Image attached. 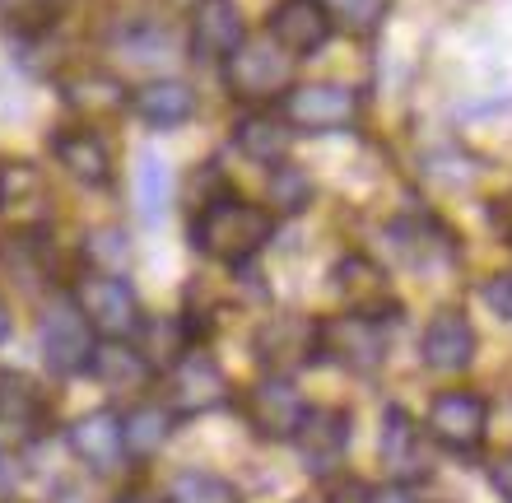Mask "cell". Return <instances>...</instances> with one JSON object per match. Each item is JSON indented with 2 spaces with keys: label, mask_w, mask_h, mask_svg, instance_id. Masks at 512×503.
<instances>
[{
  "label": "cell",
  "mask_w": 512,
  "mask_h": 503,
  "mask_svg": "<svg viewBox=\"0 0 512 503\" xmlns=\"http://www.w3.org/2000/svg\"><path fill=\"white\" fill-rule=\"evenodd\" d=\"M270 238H275V215H270L266 205L238 196V191L205 196V205L191 215V247L205 261L229 266V271L252 266L270 247Z\"/></svg>",
  "instance_id": "obj_1"
},
{
  "label": "cell",
  "mask_w": 512,
  "mask_h": 503,
  "mask_svg": "<svg viewBox=\"0 0 512 503\" xmlns=\"http://www.w3.org/2000/svg\"><path fill=\"white\" fill-rule=\"evenodd\" d=\"M159 401L182 420H201V415H215L233 401V382L224 373L215 354L205 350V345H191L182 359H177L168 373H159Z\"/></svg>",
  "instance_id": "obj_2"
},
{
  "label": "cell",
  "mask_w": 512,
  "mask_h": 503,
  "mask_svg": "<svg viewBox=\"0 0 512 503\" xmlns=\"http://www.w3.org/2000/svg\"><path fill=\"white\" fill-rule=\"evenodd\" d=\"M219 66H224V89H229L238 103H247V108L280 103L284 89L294 84V56L280 52L266 33H261V38H243L238 52H229Z\"/></svg>",
  "instance_id": "obj_3"
},
{
  "label": "cell",
  "mask_w": 512,
  "mask_h": 503,
  "mask_svg": "<svg viewBox=\"0 0 512 503\" xmlns=\"http://www.w3.org/2000/svg\"><path fill=\"white\" fill-rule=\"evenodd\" d=\"M364 112V98L350 84L336 80H294L280 98V117L289 131L303 136H331V131H350Z\"/></svg>",
  "instance_id": "obj_4"
},
{
  "label": "cell",
  "mask_w": 512,
  "mask_h": 503,
  "mask_svg": "<svg viewBox=\"0 0 512 503\" xmlns=\"http://www.w3.org/2000/svg\"><path fill=\"white\" fill-rule=\"evenodd\" d=\"M94 331L84 322V313L75 308L70 289H56L47 308L38 317V354H42V368L52 373L56 382H70L80 378L89 354H94Z\"/></svg>",
  "instance_id": "obj_5"
},
{
  "label": "cell",
  "mask_w": 512,
  "mask_h": 503,
  "mask_svg": "<svg viewBox=\"0 0 512 503\" xmlns=\"http://www.w3.org/2000/svg\"><path fill=\"white\" fill-rule=\"evenodd\" d=\"M70 299L84 313L89 331L98 340H131L140 327V294L126 275H108V271H84L75 285H70Z\"/></svg>",
  "instance_id": "obj_6"
},
{
  "label": "cell",
  "mask_w": 512,
  "mask_h": 503,
  "mask_svg": "<svg viewBox=\"0 0 512 503\" xmlns=\"http://www.w3.org/2000/svg\"><path fill=\"white\" fill-rule=\"evenodd\" d=\"M391 354L387 322L359 313L317 317V364H336L345 373H378Z\"/></svg>",
  "instance_id": "obj_7"
},
{
  "label": "cell",
  "mask_w": 512,
  "mask_h": 503,
  "mask_svg": "<svg viewBox=\"0 0 512 503\" xmlns=\"http://www.w3.org/2000/svg\"><path fill=\"white\" fill-rule=\"evenodd\" d=\"M233 401L243 410V424L252 429V438H261V443H294L298 424L308 420V410H312V401L284 373H261Z\"/></svg>",
  "instance_id": "obj_8"
},
{
  "label": "cell",
  "mask_w": 512,
  "mask_h": 503,
  "mask_svg": "<svg viewBox=\"0 0 512 503\" xmlns=\"http://www.w3.org/2000/svg\"><path fill=\"white\" fill-rule=\"evenodd\" d=\"M52 434V396L47 387L19 373V368H0V443L28 448L38 438Z\"/></svg>",
  "instance_id": "obj_9"
},
{
  "label": "cell",
  "mask_w": 512,
  "mask_h": 503,
  "mask_svg": "<svg viewBox=\"0 0 512 503\" xmlns=\"http://www.w3.org/2000/svg\"><path fill=\"white\" fill-rule=\"evenodd\" d=\"M252 354L266 373H284V378L312 368L317 364V317H298V313L266 317L252 336Z\"/></svg>",
  "instance_id": "obj_10"
},
{
  "label": "cell",
  "mask_w": 512,
  "mask_h": 503,
  "mask_svg": "<svg viewBox=\"0 0 512 503\" xmlns=\"http://www.w3.org/2000/svg\"><path fill=\"white\" fill-rule=\"evenodd\" d=\"M350 438H354V415L340 406H312L308 420L298 424L294 434V448H298V462L308 471L312 480H331L340 476L345 466V452H350Z\"/></svg>",
  "instance_id": "obj_11"
},
{
  "label": "cell",
  "mask_w": 512,
  "mask_h": 503,
  "mask_svg": "<svg viewBox=\"0 0 512 503\" xmlns=\"http://www.w3.org/2000/svg\"><path fill=\"white\" fill-rule=\"evenodd\" d=\"M66 448L70 457L89 471V476H122L126 471V448H122V415L112 406L84 410L80 420L66 424Z\"/></svg>",
  "instance_id": "obj_12"
},
{
  "label": "cell",
  "mask_w": 512,
  "mask_h": 503,
  "mask_svg": "<svg viewBox=\"0 0 512 503\" xmlns=\"http://www.w3.org/2000/svg\"><path fill=\"white\" fill-rule=\"evenodd\" d=\"M424 429L438 448L475 452L489 438V401L480 392H438L429 401Z\"/></svg>",
  "instance_id": "obj_13"
},
{
  "label": "cell",
  "mask_w": 512,
  "mask_h": 503,
  "mask_svg": "<svg viewBox=\"0 0 512 503\" xmlns=\"http://www.w3.org/2000/svg\"><path fill=\"white\" fill-rule=\"evenodd\" d=\"M331 285H336L340 303H345V313H359V317H401V303L391 299V275L387 266L368 257V252H350V257H340L331 266Z\"/></svg>",
  "instance_id": "obj_14"
},
{
  "label": "cell",
  "mask_w": 512,
  "mask_h": 503,
  "mask_svg": "<svg viewBox=\"0 0 512 503\" xmlns=\"http://www.w3.org/2000/svg\"><path fill=\"white\" fill-rule=\"evenodd\" d=\"M0 215L14 233H47L52 219V191L33 159H5L0 164Z\"/></svg>",
  "instance_id": "obj_15"
},
{
  "label": "cell",
  "mask_w": 512,
  "mask_h": 503,
  "mask_svg": "<svg viewBox=\"0 0 512 503\" xmlns=\"http://www.w3.org/2000/svg\"><path fill=\"white\" fill-rule=\"evenodd\" d=\"M47 150H52L56 168L70 177V182H80V187H108L112 182V150L108 140L98 136V126L89 122H75V126H61L47 136Z\"/></svg>",
  "instance_id": "obj_16"
},
{
  "label": "cell",
  "mask_w": 512,
  "mask_h": 503,
  "mask_svg": "<svg viewBox=\"0 0 512 503\" xmlns=\"http://www.w3.org/2000/svg\"><path fill=\"white\" fill-rule=\"evenodd\" d=\"M61 89V103H66L80 122L98 126V122H112V117H122L126 103H131V89L126 80H117L112 70H98V66H84V70H70L56 80Z\"/></svg>",
  "instance_id": "obj_17"
},
{
  "label": "cell",
  "mask_w": 512,
  "mask_h": 503,
  "mask_svg": "<svg viewBox=\"0 0 512 503\" xmlns=\"http://www.w3.org/2000/svg\"><path fill=\"white\" fill-rule=\"evenodd\" d=\"M331 19H326L322 0H280L275 10L266 14V38L280 47V52H289L294 61H303V56H317L331 42Z\"/></svg>",
  "instance_id": "obj_18"
},
{
  "label": "cell",
  "mask_w": 512,
  "mask_h": 503,
  "mask_svg": "<svg viewBox=\"0 0 512 503\" xmlns=\"http://www.w3.org/2000/svg\"><path fill=\"white\" fill-rule=\"evenodd\" d=\"M382 466H387V480H401V485H419L429 480V448H424V429L410 420L405 406H387L382 410Z\"/></svg>",
  "instance_id": "obj_19"
},
{
  "label": "cell",
  "mask_w": 512,
  "mask_h": 503,
  "mask_svg": "<svg viewBox=\"0 0 512 503\" xmlns=\"http://www.w3.org/2000/svg\"><path fill=\"white\" fill-rule=\"evenodd\" d=\"M117 415H122L126 466H149L168 448V438H173V429H177V415L163 406L159 396H140V401H131V406L117 410Z\"/></svg>",
  "instance_id": "obj_20"
},
{
  "label": "cell",
  "mask_w": 512,
  "mask_h": 503,
  "mask_svg": "<svg viewBox=\"0 0 512 503\" xmlns=\"http://www.w3.org/2000/svg\"><path fill=\"white\" fill-rule=\"evenodd\" d=\"M126 108L149 126V131H177L196 117V89L177 75H159V80H145L131 89V103Z\"/></svg>",
  "instance_id": "obj_21"
},
{
  "label": "cell",
  "mask_w": 512,
  "mask_h": 503,
  "mask_svg": "<svg viewBox=\"0 0 512 503\" xmlns=\"http://www.w3.org/2000/svg\"><path fill=\"white\" fill-rule=\"evenodd\" d=\"M187 14H191V56L196 61H224L247 38L238 0H201Z\"/></svg>",
  "instance_id": "obj_22"
},
{
  "label": "cell",
  "mask_w": 512,
  "mask_h": 503,
  "mask_svg": "<svg viewBox=\"0 0 512 503\" xmlns=\"http://www.w3.org/2000/svg\"><path fill=\"white\" fill-rule=\"evenodd\" d=\"M84 373L112 396H140L149 382H159L131 340H94V354H89Z\"/></svg>",
  "instance_id": "obj_23"
},
{
  "label": "cell",
  "mask_w": 512,
  "mask_h": 503,
  "mask_svg": "<svg viewBox=\"0 0 512 503\" xmlns=\"http://www.w3.org/2000/svg\"><path fill=\"white\" fill-rule=\"evenodd\" d=\"M419 359L433 368V373H461V368L475 364V327L466 322V313L457 308H443L433 317L424 336H419Z\"/></svg>",
  "instance_id": "obj_24"
},
{
  "label": "cell",
  "mask_w": 512,
  "mask_h": 503,
  "mask_svg": "<svg viewBox=\"0 0 512 503\" xmlns=\"http://www.w3.org/2000/svg\"><path fill=\"white\" fill-rule=\"evenodd\" d=\"M233 145H238V154H243L247 164L270 168V164H280V159H289L294 131H289V122H284L280 112L247 108L243 117L233 122Z\"/></svg>",
  "instance_id": "obj_25"
},
{
  "label": "cell",
  "mask_w": 512,
  "mask_h": 503,
  "mask_svg": "<svg viewBox=\"0 0 512 503\" xmlns=\"http://www.w3.org/2000/svg\"><path fill=\"white\" fill-rule=\"evenodd\" d=\"M131 345L145 354V364L154 368V378H159V373H168L191 345H205V340L196 336V327L187 322V313H168V317H140Z\"/></svg>",
  "instance_id": "obj_26"
},
{
  "label": "cell",
  "mask_w": 512,
  "mask_h": 503,
  "mask_svg": "<svg viewBox=\"0 0 512 503\" xmlns=\"http://www.w3.org/2000/svg\"><path fill=\"white\" fill-rule=\"evenodd\" d=\"M391 243H396V252H401L415 271H438V266H447L452 261V238H447V229H438V224H429V219H401V224H391Z\"/></svg>",
  "instance_id": "obj_27"
},
{
  "label": "cell",
  "mask_w": 512,
  "mask_h": 503,
  "mask_svg": "<svg viewBox=\"0 0 512 503\" xmlns=\"http://www.w3.org/2000/svg\"><path fill=\"white\" fill-rule=\"evenodd\" d=\"M168 503H243V490L233 485L229 476H219L210 466H182L168 490H163Z\"/></svg>",
  "instance_id": "obj_28"
},
{
  "label": "cell",
  "mask_w": 512,
  "mask_h": 503,
  "mask_svg": "<svg viewBox=\"0 0 512 503\" xmlns=\"http://www.w3.org/2000/svg\"><path fill=\"white\" fill-rule=\"evenodd\" d=\"M312 196H317V187H312V177L303 173L298 164H289V159H280V164H270V182H266V210L275 219H294L303 215L312 205Z\"/></svg>",
  "instance_id": "obj_29"
},
{
  "label": "cell",
  "mask_w": 512,
  "mask_h": 503,
  "mask_svg": "<svg viewBox=\"0 0 512 503\" xmlns=\"http://www.w3.org/2000/svg\"><path fill=\"white\" fill-rule=\"evenodd\" d=\"M168 191H173V173L163 164L159 154H140L135 164V215L145 224H159L163 210H168Z\"/></svg>",
  "instance_id": "obj_30"
},
{
  "label": "cell",
  "mask_w": 512,
  "mask_h": 503,
  "mask_svg": "<svg viewBox=\"0 0 512 503\" xmlns=\"http://www.w3.org/2000/svg\"><path fill=\"white\" fill-rule=\"evenodd\" d=\"M84 261L89 271H108V275H126L131 266V233L122 224H98V229L84 233Z\"/></svg>",
  "instance_id": "obj_31"
},
{
  "label": "cell",
  "mask_w": 512,
  "mask_h": 503,
  "mask_svg": "<svg viewBox=\"0 0 512 503\" xmlns=\"http://www.w3.org/2000/svg\"><path fill=\"white\" fill-rule=\"evenodd\" d=\"M326 19L340 33H354V38H373L391 14V0H322Z\"/></svg>",
  "instance_id": "obj_32"
},
{
  "label": "cell",
  "mask_w": 512,
  "mask_h": 503,
  "mask_svg": "<svg viewBox=\"0 0 512 503\" xmlns=\"http://www.w3.org/2000/svg\"><path fill=\"white\" fill-rule=\"evenodd\" d=\"M70 0H0V19L19 33V38H42L61 24Z\"/></svg>",
  "instance_id": "obj_33"
},
{
  "label": "cell",
  "mask_w": 512,
  "mask_h": 503,
  "mask_svg": "<svg viewBox=\"0 0 512 503\" xmlns=\"http://www.w3.org/2000/svg\"><path fill=\"white\" fill-rule=\"evenodd\" d=\"M117 42H122L126 52H131V61H159V56H168V47H173L168 28H159V24L131 28V33H122Z\"/></svg>",
  "instance_id": "obj_34"
},
{
  "label": "cell",
  "mask_w": 512,
  "mask_h": 503,
  "mask_svg": "<svg viewBox=\"0 0 512 503\" xmlns=\"http://www.w3.org/2000/svg\"><path fill=\"white\" fill-rule=\"evenodd\" d=\"M485 303L494 308V317L512 322V271H499L494 280L485 285Z\"/></svg>",
  "instance_id": "obj_35"
},
{
  "label": "cell",
  "mask_w": 512,
  "mask_h": 503,
  "mask_svg": "<svg viewBox=\"0 0 512 503\" xmlns=\"http://www.w3.org/2000/svg\"><path fill=\"white\" fill-rule=\"evenodd\" d=\"M368 499V485L354 476H331L326 480V499L322 503H364Z\"/></svg>",
  "instance_id": "obj_36"
},
{
  "label": "cell",
  "mask_w": 512,
  "mask_h": 503,
  "mask_svg": "<svg viewBox=\"0 0 512 503\" xmlns=\"http://www.w3.org/2000/svg\"><path fill=\"white\" fill-rule=\"evenodd\" d=\"M364 503H419L415 485H401V480H387V485H368Z\"/></svg>",
  "instance_id": "obj_37"
},
{
  "label": "cell",
  "mask_w": 512,
  "mask_h": 503,
  "mask_svg": "<svg viewBox=\"0 0 512 503\" xmlns=\"http://www.w3.org/2000/svg\"><path fill=\"white\" fill-rule=\"evenodd\" d=\"M489 485H494V494H499L503 503H512V448L499 452V462L489 466Z\"/></svg>",
  "instance_id": "obj_38"
},
{
  "label": "cell",
  "mask_w": 512,
  "mask_h": 503,
  "mask_svg": "<svg viewBox=\"0 0 512 503\" xmlns=\"http://www.w3.org/2000/svg\"><path fill=\"white\" fill-rule=\"evenodd\" d=\"M14 480H19V462H14L10 443H0V499L14 490Z\"/></svg>",
  "instance_id": "obj_39"
},
{
  "label": "cell",
  "mask_w": 512,
  "mask_h": 503,
  "mask_svg": "<svg viewBox=\"0 0 512 503\" xmlns=\"http://www.w3.org/2000/svg\"><path fill=\"white\" fill-rule=\"evenodd\" d=\"M489 219H494V229H499V238H503V243L512 247V191H508V196H503L499 205H494V210H489Z\"/></svg>",
  "instance_id": "obj_40"
},
{
  "label": "cell",
  "mask_w": 512,
  "mask_h": 503,
  "mask_svg": "<svg viewBox=\"0 0 512 503\" xmlns=\"http://www.w3.org/2000/svg\"><path fill=\"white\" fill-rule=\"evenodd\" d=\"M112 503H168L163 494H154V490H145V485H131V490H122Z\"/></svg>",
  "instance_id": "obj_41"
},
{
  "label": "cell",
  "mask_w": 512,
  "mask_h": 503,
  "mask_svg": "<svg viewBox=\"0 0 512 503\" xmlns=\"http://www.w3.org/2000/svg\"><path fill=\"white\" fill-rule=\"evenodd\" d=\"M10 331H14V317H10V303H5V294H0V345L10 340Z\"/></svg>",
  "instance_id": "obj_42"
},
{
  "label": "cell",
  "mask_w": 512,
  "mask_h": 503,
  "mask_svg": "<svg viewBox=\"0 0 512 503\" xmlns=\"http://www.w3.org/2000/svg\"><path fill=\"white\" fill-rule=\"evenodd\" d=\"M173 5H182V10H191V5H201V0H173Z\"/></svg>",
  "instance_id": "obj_43"
}]
</instances>
